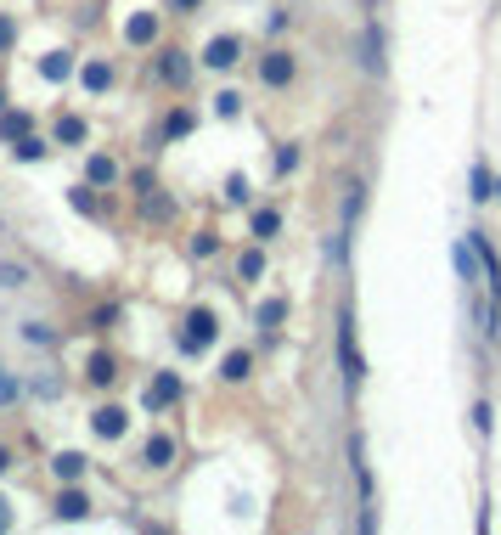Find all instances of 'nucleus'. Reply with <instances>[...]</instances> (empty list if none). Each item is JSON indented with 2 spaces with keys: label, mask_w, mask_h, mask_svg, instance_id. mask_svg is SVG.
I'll use <instances>...</instances> for the list:
<instances>
[{
  "label": "nucleus",
  "mask_w": 501,
  "mask_h": 535,
  "mask_svg": "<svg viewBox=\"0 0 501 535\" xmlns=\"http://www.w3.org/2000/svg\"><path fill=\"white\" fill-rule=\"evenodd\" d=\"M68 204H74L79 215H96V192H90V186H74V192H68Z\"/></svg>",
  "instance_id": "cd10ccee"
},
{
  "label": "nucleus",
  "mask_w": 501,
  "mask_h": 535,
  "mask_svg": "<svg viewBox=\"0 0 501 535\" xmlns=\"http://www.w3.org/2000/svg\"><path fill=\"white\" fill-rule=\"evenodd\" d=\"M0 108H6V90H0Z\"/></svg>",
  "instance_id": "4c0bfd02"
},
{
  "label": "nucleus",
  "mask_w": 501,
  "mask_h": 535,
  "mask_svg": "<svg viewBox=\"0 0 501 535\" xmlns=\"http://www.w3.org/2000/svg\"><path fill=\"white\" fill-rule=\"evenodd\" d=\"M287 170H298V147H282L277 152V175H287Z\"/></svg>",
  "instance_id": "2f4dec72"
},
{
  "label": "nucleus",
  "mask_w": 501,
  "mask_h": 535,
  "mask_svg": "<svg viewBox=\"0 0 501 535\" xmlns=\"http://www.w3.org/2000/svg\"><path fill=\"white\" fill-rule=\"evenodd\" d=\"M23 389H17V378L6 372V366H0V406H12V400H17Z\"/></svg>",
  "instance_id": "c85d7f7f"
},
{
  "label": "nucleus",
  "mask_w": 501,
  "mask_h": 535,
  "mask_svg": "<svg viewBox=\"0 0 501 535\" xmlns=\"http://www.w3.org/2000/svg\"><path fill=\"white\" fill-rule=\"evenodd\" d=\"M28 130H35V119H28L23 108H0V147H12V142H23Z\"/></svg>",
  "instance_id": "ddd939ff"
},
{
  "label": "nucleus",
  "mask_w": 501,
  "mask_h": 535,
  "mask_svg": "<svg viewBox=\"0 0 501 535\" xmlns=\"http://www.w3.org/2000/svg\"><path fill=\"white\" fill-rule=\"evenodd\" d=\"M214 113H220V119H237V113H243V96H237V90H220V96H214Z\"/></svg>",
  "instance_id": "393cba45"
},
{
  "label": "nucleus",
  "mask_w": 501,
  "mask_h": 535,
  "mask_svg": "<svg viewBox=\"0 0 501 535\" xmlns=\"http://www.w3.org/2000/svg\"><path fill=\"white\" fill-rule=\"evenodd\" d=\"M181 394H186L181 372H152V383L141 389V406L147 412H170V406H181Z\"/></svg>",
  "instance_id": "20e7f679"
},
{
  "label": "nucleus",
  "mask_w": 501,
  "mask_h": 535,
  "mask_svg": "<svg viewBox=\"0 0 501 535\" xmlns=\"http://www.w3.org/2000/svg\"><path fill=\"white\" fill-rule=\"evenodd\" d=\"M68 74H74V57H68V51H46V57H40V79H46V85H62Z\"/></svg>",
  "instance_id": "f3484780"
},
{
  "label": "nucleus",
  "mask_w": 501,
  "mask_h": 535,
  "mask_svg": "<svg viewBox=\"0 0 501 535\" xmlns=\"http://www.w3.org/2000/svg\"><path fill=\"white\" fill-rule=\"evenodd\" d=\"M237 277H243V282H259V277H265V243L237 259Z\"/></svg>",
  "instance_id": "5701e85b"
},
{
  "label": "nucleus",
  "mask_w": 501,
  "mask_h": 535,
  "mask_svg": "<svg viewBox=\"0 0 501 535\" xmlns=\"http://www.w3.org/2000/svg\"><path fill=\"white\" fill-rule=\"evenodd\" d=\"M28 389H35L40 400H57V378H35V383H28Z\"/></svg>",
  "instance_id": "72a5a7b5"
},
{
  "label": "nucleus",
  "mask_w": 501,
  "mask_h": 535,
  "mask_svg": "<svg viewBox=\"0 0 501 535\" xmlns=\"http://www.w3.org/2000/svg\"><path fill=\"white\" fill-rule=\"evenodd\" d=\"M197 130V113L192 108H170V119H163V142H186Z\"/></svg>",
  "instance_id": "a211bd4d"
},
{
  "label": "nucleus",
  "mask_w": 501,
  "mask_h": 535,
  "mask_svg": "<svg viewBox=\"0 0 501 535\" xmlns=\"http://www.w3.org/2000/svg\"><path fill=\"white\" fill-rule=\"evenodd\" d=\"M113 378H119V361H113L108 350H90V355H85V383H96V389H108Z\"/></svg>",
  "instance_id": "9b49d317"
},
{
  "label": "nucleus",
  "mask_w": 501,
  "mask_h": 535,
  "mask_svg": "<svg viewBox=\"0 0 501 535\" xmlns=\"http://www.w3.org/2000/svg\"><path fill=\"white\" fill-rule=\"evenodd\" d=\"M192 254H197V259H214V254H220V237H214V231H197V237H192Z\"/></svg>",
  "instance_id": "bb28decb"
},
{
  "label": "nucleus",
  "mask_w": 501,
  "mask_h": 535,
  "mask_svg": "<svg viewBox=\"0 0 501 535\" xmlns=\"http://www.w3.org/2000/svg\"><path fill=\"white\" fill-rule=\"evenodd\" d=\"M175 451H181V446L170 440V434H152V440L141 446V462L152 467V474H163V467H170V462H175Z\"/></svg>",
  "instance_id": "f8f14e48"
},
{
  "label": "nucleus",
  "mask_w": 501,
  "mask_h": 535,
  "mask_svg": "<svg viewBox=\"0 0 501 535\" xmlns=\"http://www.w3.org/2000/svg\"><path fill=\"white\" fill-rule=\"evenodd\" d=\"M51 474H57L62 485H79V479L90 474V456H85V451H57V456H51Z\"/></svg>",
  "instance_id": "9d476101"
},
{
  "label": "nucleus",
  "mask_w": 501,
  "mask_h": 535,
  "mask_svg": "<svg viewBox=\"0 0 501 535\" xmlns=\"http://www.w3.org/2000/svg\"><path fill=\"white\" fill-rule=\"evenodd\" d=\"M85 181H90V186H113V181H119V163H113L108 152H90V158H85Z\"/></svg>",
  "instance_id": "dca6fc26"
},
{
  "label": "nucleus",
  "mask_w": 501,
  "mask_h": 535,
  "mask_svg": "<svg viewBox=\"0 0 501 535\" xmlns=\"http://www.w3.org/2000/svg\"><path fill=\"white\" fill-rule=\"evenodd\" d=\"M248 372H254V355H248V350H231V355L220 361V378H225V383H243Z\"/></svg>",
  "instance_id": "412c9836"
},
{
  "label": "nucleus",
  "mask_w": 501,
  "mask_h": 535,
  "mask_svg": "<svg viewBox=\"0 0 501 535\" xmlns=\"http://www.w3.org/2000/svg\"><path fill=\"white\" fill-rule=\"evenodd\" d=\"M152 74H158V85L186 90V85H192V57H186L181 46H163V51H158V62H152Z\"/></svg>",
  "instance_id": "7ed1b4c3"
},
{
  "label": "nucleus",
  "mask_w": 501,
  "mask_h": 535,
  "mask_svg": "<svg viewBox=\"0 0 501 535\" xmlns=\"http://www.w3.org/2000/svg\"><path fill=\"white\" fill-rule=\"evenodd\" d=\"M293 74H298V62H293V51H282V46H271L259 57V79L271 85V90H282V85H293Z\"/></svg>",
  "instance_id": "423d86ee"
},
{
  "label": "nucleus",
  "mask_w": 501,
  "mask_h": 535,
  "mask_svg": "<svg viewBox=\"0 0 501 535\" xmlns=\"http://www.w3.org/2000/svg\"><path fill=\"white\" fill-rule=\"evenodd\" d=\"M51 513H57L62 524L90 519V490H85V479H79V485H62V490H57V501H51Z\"/></svg>",
  "instance_id": "39448f33"
},
{
  "label": "nucleus",
  "mask_w": 501,
  "mask_h": 535,
  "mask_svg": "<svg viewBox=\"0 0 501 535\" xmlns=\"http://www.w3.org/2000/svg\"><path fill=\"white\" fill-rule=\"evenodd\" d=\"M225 197H231V204H248V181L231 175V181H225Z\"/></svg>",
  "instance_id": "7c9ffc66"
},
{
  "label": "nucleus",
  "mask_w": 501,
  "mask_h": 535,
  "mask_svg": "<svg viewBox=\"0 0 501 535\" xmlns=\"http://www.w3.org/2000/svg\"><path fill=\"white\" fill-rule=\"evenodd\" d=\"M214 339H220V316H214L209 305H192V310H186V321H181V332H175L181 355H204Z\"/></svg>",
  "instance_id": "f257e3e1"
},
{
  "label": "nucleus",
  "mask_w": 501,
  "mask_h": 535,
  "mask_svg": "<svg viewBox=\"0 0 501 535\" xmlns=\"http://www.w3.org/2000/svg\"><path fill=\"white\" fill-rule=\"evenodd\" d=\"M124 428H130L124 406H96L90 412V434H96V440H124Z\"/></svg>",
  "instance_id": "6e6552de"
},
{
  "label": "nucleus",
  "mask_w": 501,
  "mask_h": 535,
  "mask_svg": "<svg viewBox=\"0 0 501 535\" xmlns=\"http://www.w3.org/2000/svg\"><path fill=\"white\" fill-rule=\"evenodd\" d=\"M170 6H175V12H197V6H204V0H170Z\"/></svg>",
  "instance_id": "c9c22d12"
},
{
  "label": "nucleus",
  "mask_w": 501,
  "mask_h": 535,
  "mask_svg": "<svg viewBox=\"0 0 501 535\" xmlns=\"http://www.w3.org/2000/svg\"><path fill=\"white\" fill-rule=\"evenodd\" d=\"M0 530H12V501L0 496Z\"/></svg>",
  "instance_id": "f704fd0d"
},
{
  "label": "nucleus",
  "mask_w": 501,
  "mask_h": 535,
  "mask_svg": "<svg viewBox=\"0 0 501 535\" xmlns=\"http://www.w3.org/2000/svg\"><path fill=\"white\" fill-rule=\"evenodd\" d=\"M490 197H501V186H496V192H490Z\"/></svg>",
  "instance_id": "58836bf2"
},
{
  "label": "nucleus",
  "mask_w": 501,
  "mask_h": 535,
  "mask_svg": "<svg viewBox=\"0 0 501 535\" xmlns=\"http://www.w3.org/2000/svg\"><path fill=\"white\" fill-rule=\"evenodd\" d=\"M23 339L35 344V350H51V344H57V327H46V321H23Z\"/></svg>",
  "instance_id": "b1692460"
},
{
  "label": "nucleus",
  "mask_w": 501,
  "mask_h": 535,
  "mask_svg": "<svg viewBox=\"0 0 501 535\" xmlns=\"http://www.w3.org/2000/svg\"><path fill=\"white\" fill-rule=\"evenodd\" d=\"M237 62H243V40H237V35H214V40L204 46V68H214V74L237 68Z\"/></svg>",
  "instance_id": "0eeeda50"
},
{
  "label": "nucleus",
  "mask_w": 501,
  "mask_h": 535,
  "mask_svg": "<svg viewBox=\"0 0 501 535\" xmlns=\"http://www.w3.org/2000/svg\"><path fill=\"white\" fill-rule=\"evenodd\" d=\"M124 40L130 46H158V12H136L124 23Z\"/></svg>",
  "instance_id": "4468645a"
},
{
  "label": "nucleus",
  "mask_w": 501,
  "mask_h": 535,
  "mask_svg": "<svg viewBox=\"0 0 501 535\" xmlns=\"http://www.w3.org/2000/svg\"><path fill=\"white\" fill-rule=\"evenodd\" d=\"M6 467H12V451H6V446H0V474H6Z\"/></svg>",
  "instance_id": "e433bc0d"
},
{
  "label": "nucleus",
  "mask_w": 501,
  "mask_h": 535,
  "mask_svg": "<svg viewBox=\"0 0 501 535\" xmlns=\"http://www.w3.org/2000/svg\"><path fill=\"white\" fill-rule=\"evenodd\" d=\"M12 46H17V23L0 12V51H12Z\"/></svg>",
  "instance_id": "c756f323"
},
{
  "label": "nucleus",
  "mask_w": 501,
  "mask_h": 535,
  "mask_svg": "<svg viewBox=\"0 0 501 535\" xmlns=\"http://www.w3.org/2000/svg\"><path fill=\"white\" fill-rule=\"evenodd\" d=\"M46 152H51V142H46V136H35V130H28L23 142H12V158H17V163H40Z\"/></svg>",
  "instance_id": "aec40b11"
},
{
  "label": "nucleus",
  "mask_w": 501,
  "mask_h": 535,
  "mask_svg": "<svg viewBox=\"0 0 501 535\" xmlns=\"http://www.w3.org/2000/svg\"><path fill=\"white\" fill-rule=\"evenodd\" d=\"M254 321H259V332H265V339H271V332L287 321V299H265V305L254 310Z\"/></svg>",
  "instance_id": "6ab92c4d"
},
{
  "label": "nucleus",
  "mask_w": 501,
  "mask_h": 535,
  "mask_svg": "<svg viewBox=\"0 0 501 535\" xmlns=\"http://www.w3.org/2000/svg\"><path fill=\"white\" fill-rule=\"evenodd\" d=\"M248 231H254V243H271L277 231H282V215L277 209H254V220H248Z\"/></svg>",
  "instance_id": "4be33fe9"
},
{
  "label": "nucleus",
  "mask_w": 501,
  "mask_h": 535,
  "mask_svg": "<svg viewBox=\"0 0 501 535\" xmlns=\"http://www.w3.org/2000/svg\"><path fill=\"white\" fill-rule=\"evenodd\" d=\"M339 366H344V389L355 394L360 378H366V361H360V350H355V316H350V310L339 316Z\"/></svg>",
  "instance_id": "f03ea898"
},
{
  "label": "nucleus",
  "mask_w": 501,
  "mask_h": 535,
  "mask_svg": "<svg viewBox=\"0 0 501 535\" xmlns=\"http://www.w3.org/2000/svg\"><path fill=\"white\" fill-rule=\"evenodd\" d=\"M474 197H490V170H485V163L474 170Z\"/></svg>",
  "instance_id": "473e14b6"
},
{
  "label": "nucleus",
  "mask_w": 501,
  "mask_h": 535,
  "mask_svg": "<svg viewBox=\"0 0 501 535\" xmlns=\"http://www.w3.org/2000/svg\"><path fill=\"white\" fill-rule=\"evenodd\" d=\"M79 85H85L90 96L113 90V62H102V57H96V62H85V68H79Z\"/></svg>",
  "instance_id": "2eb2a0df"
},
{
  "label": "nucleus",
  "mask_w": 501,
  "mask_h": 535,
  "mask_svg": "<svg viewBox=\"0 0 501 535\" xmlns=\"http://www.w3.org/2000/svg\"><path fill=\"white\" fill-rule=\"evenodd\" d=\"M90 142V124L79 119V113H62L57 124H51V147H85Z\"/></svg>",
  "instance_id": "1a4fd4ad"
},
{
  "label": "nucleus",
  "mask_w": 501,
  "mask_h": 535,
  "mask_svg": "<svg viewBox=\"0 0 501 535\" xmlns=\"http://www.w3.org/2000/svg\"><path fill=\"white\" fill-rule=\"evenodd\" d=\"M0 288H28V265H0Z\"/></svg>",
  "instance_id": "a878e982"
}]
</instances>
